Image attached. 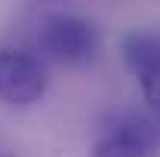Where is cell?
Masks as SVG:
<instances>
[{"label": "cell", "instance_id": "1", "mask_svg": "<svg viewBox=\"0 0 160 157\" xmlns=\"http://www.w3.org/2000/svg\"><path fill=\"white\" fill-rule=\"evenodd\" d=\"M37 43L46 53V59L68 65V68H80L86 62L96 59L102 46L99 28L83 16L74 13H52L40 22L37 28Z\"/></svg>", "mask_w": 160, "mask_h": 157}, {"label": "cell", "instance_id": "2", "mask_svg": "<svg viewBox=\"0 0 160 157\" xmlns=\"http://www.w3.org/2000/svg\"><path fill=\"white\" fill-rule=\"evenodd\" d=\"M46 68L25 49H0V102L9 108H28L46 93Z\"/></svg>", "mask_w": 160, "mask_h": 157}, {"label": "cell", "instance_id": "3", "mask_svg": "<svg viewBox=\"0 0 160 157\" xmlns=\"http://www.w3.org/2000/svg\"><path fill=\"white\" fill-rule=\"evenodd\" d=\"M151 145H154L151 123L142 117H126L114 120V126H108L96 139L92 157H148Z\"/></svg>", "mask_w": 160, "mask_h": 157}, {"label": "cell", "instance_id": "4", "mask_svg": "<svg viewBox=\"0 0 160 157\" xmlns=\"http://www.w3.org/2000/svg\"><path fill=\"white\" fill-rule=\"evenodd\" d=\"M120 56L132 77H145L160 62V34L151 31H129L120 37Z\"/></svg>", "mask_w": 160, "mask_h": 157}, {"label": "cell", "instance_id": "5", "mask_svg": "<svg viewBox=\"0 0 160 157\" xmlns=\"http://www.w3.org/2000/svg\"><path fill=\"white\" fill-rule=\"evenodd\" d=\"M139 83H142V99H145L154 111H160V62L145 77H139Z\"/></svg>", "mask_w": 160, "mask_h": 157}, {"label": "cell", "instance_id": "6", "mask_svg": "<svg viewBox=\"0 0 160 157\" xmlns=\"http://www.w3.org/2000/svg\"><path fill=\"white\" fill-rule=\"evenodd\" d=\"M0 157H6V154H0Z\"/></svg>", "mask_w": 160, "mask_h": 157}]
</instances>
